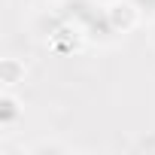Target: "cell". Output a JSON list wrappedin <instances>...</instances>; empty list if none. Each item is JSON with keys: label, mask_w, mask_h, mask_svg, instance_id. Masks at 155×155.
Returning <instances> with one entry per match:
<instances>
[{"label": "cell", "mask_w": 155, "mask_h": 155, "mask_svg": "<svg viewBox=\"0 0 155 155\" xmlns=\"http://www.w3.org/2000/svg\"><path fill=\"white\" fill-rule=\"evenodd\" d=\"M0 82L6 91H12L18 82H25V64L18 58H3L0 61Z\"/></svg>", "instance_id": "obj_2"}, {"label": "cell", "mask_w": 155, "mask_h": 155, "mask_svg": "<svg viewBox=\"0 0 155 155\" xmlns=\"http://www.w3.org/2000/svg\"><path fill=\"white\" fill-rule=\"evenodd\" d=\"M152 40H155V18H152Z\"/></svg>", "instance_id": "obj_5"}, {"label": "cell", "mask_w": 155, "mask_h": 155, "mask_svg": "<svg viewBox=\"0 0 155 155\" xmlns=\"http://www.w3.org/2000/svg\"><path fill=\"white\" fill-rule=\"evenodd\" d=\"M18 119H21V107H18L15 94L3 88V94H0V128H3V131H9Z\"/></svg>", "instance_id": "obj_3"}, {"label": "cell", "mask_w": 155, "mask_h": 155, "mask_svg": "<svg viewBox=\"0 0 155 155\" xmlns=\"http://www.w3.org/2000/svg\"><path fill=\"white\" fill-rule=\"evenodd\" d=\"M104 9H107V18H110L116 34H125V31H131L140 21V9L131 3V0H113V3L104 6Z\"/></svg>", "instance_id": "obj_1"}, {"label": "cell", "mask_w": 155, "mask_h": 155, "mask_svg": "<svg viewBox=\"0 0 155 155\" xmlns=\"http://www.w3.org/2000/svg\"><path fill=\"white\" fill-rule=\"evenodd\" d=\"M131 3L140 9V15H146V18H155V0H131Z\"/></svg>", "instance_id": "obj_4"}]
</instances>
